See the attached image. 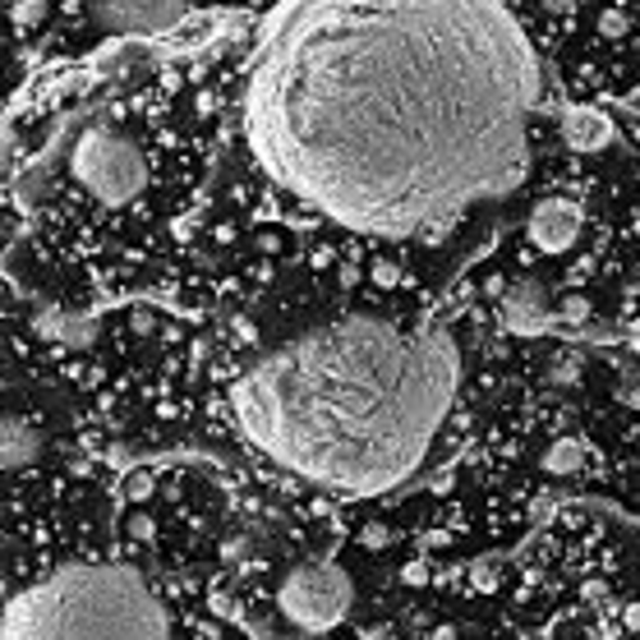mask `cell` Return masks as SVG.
<instances>
[{"label": "cell", "instance_id": "obj_7", "mask_svg": "<svg viewBox=\"0 0 640 640\" xmlns=\"http://www.w3.org/2000/svg\"><path fill=\"white\" fill-rule=\"evenodd\" d=\"M580 226H586V217H580V203L553 193V199H539L530 208L526 236H530V244L539 249V254H567V249L580 240Z\"/></svg>", "mask_w": 640, "mask_h": 640}, {"label": "cell", "instance_id": "obj_9", "mask_svg": "<svg viewBox=\"0 0 640 640\" xmlns=\"http://www.w3.org/2000/svg\"><path fill=\"white\" fill-rule=\"evenodd\" d=\"M562 139H567L572 152H604L613 143V125L608 115H599L590 106H567L562 111Z\"/></svg>", "mask_w": 640, "mask_h": 640}, {"label": "cell", "instance_id": "obj_2", "mask_svg": "<svg viewBox=\"0 0 640 640\" xmlns=\"http://www.w3.org/2000/svg\"><path fill=\"white\" fill-rule=\"evenodd\" d=\"M461 355L438 323L341 314L263 351L230 387L244 442L341 498L411 479L442 434Z\"/></svg>", "mask_w": 640, "mask_h": 640}, {"label": "cell", "instance_id": "obj_11", "mask_svg": "<svg viewBox=\"0 0 640 640\" xmlns=\"http://www.w3.org/2000/svg\"><path fill=\"white\" fill-rule=\"evenodd\" d=\"M580 461H586V448H580L576 438H562V442H553V448H549V456H544V470H553V475H567V470H576Z\"/></svg>", "mask_w": 640, "mask_h": 640}, {"label": "cell", "instance_id": "obj_6", "mask_svg": "<svg viewBox=\"0 0 640 640\" xmlns=\"http://www.w3.org/2000/svg\"><path fill=\"white\" fill-rule=\"evenodd\" d=\"M84 14L97 33L166 37L185 28L189 0H84Z\"/></svg>", "mask_w": 640, "mask_h": 640}, {"label": "cell", "instance_id": "obj_5", "mask_svg": "<svg viewBox=\"0 0 640 640\" xmlns=\"http://www.w3.org/2000/svg\"><path fill=\"white\" fill-rule=\"evenodd\" d=\"M351 599H355V586L337 562H304V567H296L281 580L277 608L300 631H332L351 613Z\"/></svg>", "mask_w": 640, "mask_h": 640}, {"label": "cell", "instance_id": "obj_1", "mask_svg": "<svg viewBox=\"0 0 640 640\" xmlns=\"http://www.w3.org/2000/svg\"><path fill=\"white\" fill-rule=\"evenodd\" d=\"M535 102L493 0H296L249 79V143L318 217L415 236L520 185Z\"/></svg>", "mask_w": 640, "mask_h": 640}, {"label": "cell", "instance_id": "obj_8", "mask_svg": "<svg viewBox=\"0 0 640 640\" xmlns=\"http://www.w3.org/2000/svg\"><path fill=\"white\" fill-rule=\"evenodd\" d=\"M553 323V300H549V290L539 286V281H516L507 296H502V327L516 337H535V332H544V327Z\"/></svg>", "mask_w": 640, "mask_h": 640}, {"label": "cell", "instance_id": "obj_3", "mask_svg": "<svg viewBox=\"0 0 640 640\" xmlns=\"http://www.w3.org/2000/svg\"><path fill=\"white\" fill-rule=\"evenodd\" d=\"M171 623L158 590L121 562H79L18 590L0 640H166Z\"/></svg>", "mask_w": 640, "mask_h": 640}, {"label": "cell", "instance_id": "obj_4", "mask_svg": "<svg viewBox=\"0 0 640 640\" xmlns=\"http://www.w3.org/2000/svg\"><path fill=\"white\" fill-rule=\"evenodd\" d=\"M70 176L88 199L125 208L148 189L143 148L115 125H88L70 148Z\"/></svg>", "mask_w": 640, "mask_h": 640}, {"label": "cell", "instance_id": "obj_10", "mask_svg": "<svg viewBox=\"0 0 640 640\" xmlns=\"http://www.w3.org/2000/svg\"><path fill=\"white\" fill-rule=\"evenodd\" d=\"M37 448H42V438H37V429L28 419L10 415L5 419V470H18V465H28L37 456Z\"/></svg>", "mask_w": 640, "mask_h": 640}, {"label": "cell", "instance_id": "obj_13", "mask_svg": "<svg viewBox=\"0 0 640 640\" xmlns=\"http://www.w3.org/2000/svg\"><path fill=\"white\" fill-rule=\"evenodd\" d=\"M627 341H631V351H636V355H640V318H636V323H631V327H627Z\"/></svg>", "mask_w": 640, "mask_h": 640}, {"label": "cell", "instance_id": "obj_14", "mask_svg": "<svg viewBox=\"0 0 640 640\" xmlns=\"http://www.w3.org/2000/svg\"><path fill=\"white\" fill-rule=\"evenodd\" d=\"M544 5H549V10H557V14H562V10H567V5H572V0H544Z\"/></svg>", "mask_w": 640, "mask_h": 640}, {"label": "cell", "instance_id": "obj_12", "mask_svg": "<svg viewBox=\"0 0 640 640\" xmlns=\"http://www.w3.org/2000/svg\"><path fill=\"white\" fill-rule=\"evenodd\" d=\"M125 493H129L134 502H143V498L152 493V475H148V470H134V475L125 479Z\"/></svg>", "mask_w": 640, "mask_h": 640}]
</instances>
